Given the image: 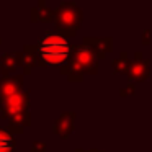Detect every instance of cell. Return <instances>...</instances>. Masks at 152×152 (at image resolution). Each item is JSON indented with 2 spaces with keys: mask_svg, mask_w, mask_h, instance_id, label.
Listing matches in <instances>:
<instances>
[{
  "mask_svg": "<svg viewBox=\"0 0 152 152\" xmlns=\"http://www.w3.org/2000/svg\"><path fill=\"white\" fill-rule=\"evenodd\" d=\"M0 116L8 121L7 128L13 132H23L31 124L30 118V93L21 90L0 103Z\"/></svg>",
  "mask_w": 152,
  "mask_h": 152,
  "instance_id": "obj_1",
  "label": "cell"
},
{
  "mask_svg": "<svg viewBox=\"0 0 152 152\" xmlns=\"http://www.w3.org/2000/svg\"><path fill=\"white\" fill-rule=\"evenodd\" d=\"M41 66H61L70 57V46L66 36L57 31H46L36 44Z\"/></svg>",
  "mask_w": 152,
  "mask_h": 152,
  "instance_id": "obj_2",
  "label": "cell"
},
{
  "mask_svg": "<svg viewBox=\"0 0 152 152\" xmlns=\"http://www.w3.org/2000/svg\"><path fill=\"white\" fill-rule=\"evenodd\" d=\"M54 20H56L57 30L62 33V36L64 34L72 36L77 31V28H79L80 21H82V12L79 10V7L75 4H67V2H64L56 10Z\"/></svg>",
  "mask_w": 152,
  "mask_h": 152,
  "instance_id": "obj_3",
  "label": "cell"
},
{
  "mask_svg": "<svg viewBox=\"0 0 152 152\" xmlns=\"http://www.w3.org/2000/svg\"><path fill=\"white\" fill-rule=\"evenodd\" d=\"M23 83H25V77L23 74L15 77H2L0 79V103L5 98L15 95V93L23 90Z\"/></svg>",
  "mask_w": 152,
  "mask_h": 152,
  "instance_id": "obj_4",
  "label": "cell"
},
{
  "mask_svg": "<svg viewBox=\"0 0 152 152\" xmlns=\"http://www.w3.org/2000/svg\"><path fill=\"white\" fill-rule=\"evenodd\" d=\"M20 66L23 67V72L25 75L31 72L34 66H41L39 62V56H38V51H36V44H26L23 48V51L20 53Z\"/></svg>",
  "mask_w": 152,
  "mask_h": 152,
  "instance_id": "obj_5",
  "label": "cell"
},
{
  "mask_svg": "<svg viewBox=\"0 0 152 152\" xmlns=\"http://www.w3.org/2000/svg\"><path fill=\"white\" fill-rule=\"evenodd\" d=\"M20 66V51L17 53H5L0 61V74L2 77H8Z\"/></svg>",
  "mask_w": 152,
  "mask_h": 152,
  "instance_id": "obj_6",
  "label": "cell"
},
{
  "mask_svg": "<svg viewBox=\"0 0 152 152\" xmlns=\"http://www.w3.org/2000/svg\"><path fill=\"white\" fill-rule=\"evenodd\" d=\"M74 113H64L61 115V118L54 123V132L59 134L61 137H67V136L72 132L74 128Z\"/></svg>",
  "mask_w": 152,
  "mask_h": 152,
  "instance_id": "obj_7",
  "label": "cell"
},
{
  "mask_svg": "<svg viewBox=\"0 0 152 152\" xmlns=\"http://www.w3.org/2000/svg\"><path fill=\"white\" fill-rule=\"evenodd\" d=\"M56 17V12L48 8L46 2H38L36 7L31 8V20H43V21H51Z\"/></svg>",
  "mask_w": 152,
  "mask_h": 152,
  "instance_id": "obj_8",
  "label": "cell"
},
{
  "mask_svg": "<svg viewBox=\"0 0 152 152\" xmlns=\"http://www.w3.org/2000/svg\"><path fill=\"white\" fill-rule=\"evenodd\" d=\"M17 142L8 128H0V152H15Z\"/></svg>",
  "mask_w": 152,
  "mask_h": 152,
  "instance_id": "obj_9",
  "label": "cell"
},
{
  "mask_svg": "<svg viewBox=\"0 0 152 152\" xmlns=\"http://www.w3.org/2000/svg\"><path fill=\"white\" fill-rule=\"evenodd\" d=\"M31 152H46V144L44 142H33Z\"/></svg>",
  "mask_w": 152,
  "mask_h": 152,
  "instance_id": "obj_10",
  "label": "cell"
},
{
  "mask_svg": "<svg viewBox=\"0 0 152 152\" xmlns=\"http://www.w3.org/2000/svg\"><path fill=\"white\" fill-rule=\"evenodd\" d=\"M0 43H2V39H0Z\"/></svg>",
  "mask_w": 152,
  "mask_h": 152,
  "instance_id": "obj_11",
  "label": "cell"
}]
</instances>
